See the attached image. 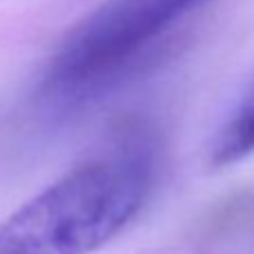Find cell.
Listing matches in <instances>:
<instances>
[{"mask_svg": "<svg viewBox=\"0 0 254 254\" xmlns=\"http://www.w3.org/2000/svg\"><path fill=\"white\" fill-rule=\"evenodd\" d=\"M254 154V87L234 107L212 145V161L230 165Z\"/></svg>", "mask_w": 254, "mask_h": 254, "instance_id": "obj_3", "label": "cell"}, {"mask_svg": "<svg viewBox=\"0 0 254 254\" xmlns=\"http://www.w3.org/2000/svg\"><path fill=\"white\" fill-rule=\"evenodd\" d=\"M149 185L140 149L85 161L0 223V254H92L138 214Z\"/></svg>", "mask_w": 254, "mask_h": 254, "instance_id": "obj_1", "label": "cell"}, {"mask_svg": "<svg viewBox=\"0 0 254 254\" xmlns=\"http://www.w3.org/2000/svg\"><path fill=\"white\" fill-rule=\"evenodd\" d=\"M198 0H105L63 43L45 87L67 92L114 69Z\"/></svg>", "mask_w": 254, "mask_h": 254, "instance_id": "obj_2", "label": "cell"}]
</instances>
